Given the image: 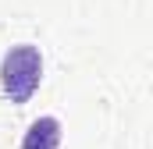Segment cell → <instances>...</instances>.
<instances>
[{
  "instance_id": "cell-1",
  "label": "cell",
  "mask_w": 153,
  "mask_h": 149,
  "mask_svg": "<svg viewBox=\"0 0 153 149\" xmlns=\"http://www.w3.org/2000/svg\"><path fill=\"white\" fill-rule=\"evenodd\" d=\"M43 78V53L32 43H18L0 60V85L11 103H29Z\"/></svg>"
},
{
  "instance_id": "cell-2",
  "label": "cell",
  "mask_w": 153,
  "mask_h": 149,
  "mask_svg": "<svg viewBox=\"0 0 153 149\" xmlns=\"http://www.w3.org/2000/svg\"><path fill=\"white\" fill-rule=\"evenodd\" d=\"M57 146H61V121L57 117L32 121L25 139H22V149H57Z\"/></svg>"
}]
</instances>
